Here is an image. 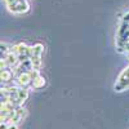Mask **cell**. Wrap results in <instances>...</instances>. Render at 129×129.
I'll return each instance as SVG.
<instances>
[{"instance_id": "obj_14", "label": "cell", "mask_w": 129, "mask_h": 129, "mask_svg": "<svg viewBox=\"0 0 129 129\" xmlns=\"http://www.w3.org/2000/svg\"><path fill=\"white\" fill-rule=\"evenodd\" d=\"M4 2H5V4H7V5H9V4H13V3H16L17 0H4Z\"/></svg>"}, {"instance_id": "obj_11", "label": "cell", "mask_w": 129, "mask_h": 129, "mask_svg": "<svg viewBox=\"0 0 129 129\" xmlns=\"http://www.w3.org/2000/svg\"><path fill=\"white\" fill-rule=\"evenodd\" d=\"M0 48H2V53L5 56V54H8V53L10 52V49H9V47L5 44V43H2V45H0Z\"/></svg>"}, {"instance_id": "obj_2", "label": "cell", "mask_w": 129, "mask_h": 129, "mask_svg": "<svg viewBox=\"0 0 129 129\" xmlns=\"http://www.w3.org/2000/svg\"><path fill=\"white\" fill-rule=\"evenodd\" d=\"M8 9H9V12H13V13H17V14H22V13H26L27 10H28V4L26 0H17L16 3L13 4H9L7 5Z\"/></svg>"}, {"instance_id": "obj_1", "label": "cell", "mask_w": 129, "mask_h": 129, "mask_svg": "<svg viewBox=\"0 0 129 129\" xmlns=\"http://www.w3.org/2000/svg\"><path fill=\"white\" fill-rule=\"evenodd\" d=\"M129 88V66H126L116 79V83L114 85V90L116 92H123Z\"/></svg>"}, {"instance_id": "obj_9", "label": "cell", "mask_w": 129, "mask_h": 129, "mask_svg": "<svg viewBox=\"0 0 129 129\" xmlns=\"http://www.w3.org/2000/svg\"><path fill=\"white\" fill-rule=\"evenodd\" d=\"M31 63H32V69H36V70H40L41 66H43V59L40 56H32L31 58Z\"/></svg>"}, {"instance_id": "obj_12", "label": "cell", "mask_w": 129, "mask_h": 129, "mask_svg": "<svg viewBox=\"0 0 129 129\" xmlns=\"http://www.w3.org/2000/svg\"><path fill=\"white\" fill-rule=\"evenodd\" d=\"M8 129H18V124H16V123H9Z\"/></svg>"}, {"instance_id": "obj_3", "label": "cell", "mask_w": 129, "mask_h": 129, "mask_svg": "<svg viewBox=\"0 0 129 129\" xmlns=\"http://www.w3.org/2000/svg\"><path fill=\"white\" fill-rule=\"evenodd\" d=\"M32 83V78H31V75H30V72L28 71H26V72H22V74H19V75H17L16 76V85L17 87H27V85H30Z\"/></svg>"}, {"instance_id": "obj_6", "label": "cell", "mask_w": 129, "mask_h": 129, "mask_svg": "<svg viewBox=\"0 0 129 129\" xmlns=\"http://www.w3.org/2000/svg\"><path fill=\"white\" fill-rule=\"evenodd\" d=\"M13 78H14V72L10 70V67L2 70V74H0V79H2L3 83H9Z\"/></svg>"}, {"instance_id": "obj_4", "label": "cell", "mask_w": 129, "mask_h": 129, "mask_svg": "<svg viewBox=\"0 0 129 129\" xmlns=\"http://www.w3.org/2000/svg\"><path fill=\"white\" fill-rule=\"evenodd\" d=\"M26 115H27L26 110L22 109V106H19V107H17V109H16V112H14V115H13V117H12V121H10V123L19 124L21 121H23V119L26 117Z\"/></svg>"}, {"instance_id": "obj_5", "label": "cell", "mask_w": 129, "mask_h": 129, "mask_svg": "<svg viewBox=\"0 0 129 129\" xmlns=\"http://www.w3.org/2000/svg\"><path fill=\"white\" fill-rule=\"evenodd\" d=\"M28 98V89L25 88V87H18V90H17V100L19 102V105H23L25 101H27Z\"/></svg>"}, {"instance_id": "obj_10", "label": "cell", "mask_w": 129, "mask_h": 129, "mask_svg": "<svg viewBox=\"0 0 129 129\" xmlns=\"http://www.w3.org/2000/svg\"><path fill=\"white\" fill-rule=\"evenodd\" d=\"M31 52H32V56H43V52H44V47H43V44H35L31 47Z\"/></svg>"}, {"instance_id": "obj_13", "label": "cell", "mask_w": 129, "mask_h": 129, "mask_svg": "<svg viewBox=\"0 0 129 129\" xmlns=\"http://www.w3.org/2000/svg\"><path fill=\"white\" fill-rule=\"evenodd\" d=\"M123 22H126V23H129V13H126V14L124 16V18H123Z\"/></svg>"}, {"instance_id": "obj_7", "label": "cell", "mask_w": 129, "mask_h": 129, "mask_svg": "<svg viewBox=\"0 0 129 129\" xmlns=\"http://www.w3.org/2000/svg\"><path fill=\"white\" fill-rule=\"evenodd\" d=\"M27 49H28V47L25 44V43H17L16 45H13L12 48H10V52H13V53H16L17 56H19V54L26 53Z\"/></svg>"}, {"instance_id": "obj_8", "label": "cell", "mask_w": 129, "mask_h": 129, "mask_svg": "<svg viewBox=\"0 0 129 129\" xmlns=\"http://www.w3.org/2000/svg\"><path fill=\"white\" fill-rule=\"evenodd\" d=\"M45 84H47L45 78H44V76H41V75H39L38 78H35L34 80H32L31 87L34 88V89H41V88H44V87H45Z\"/></svg>"}]
</instances>
